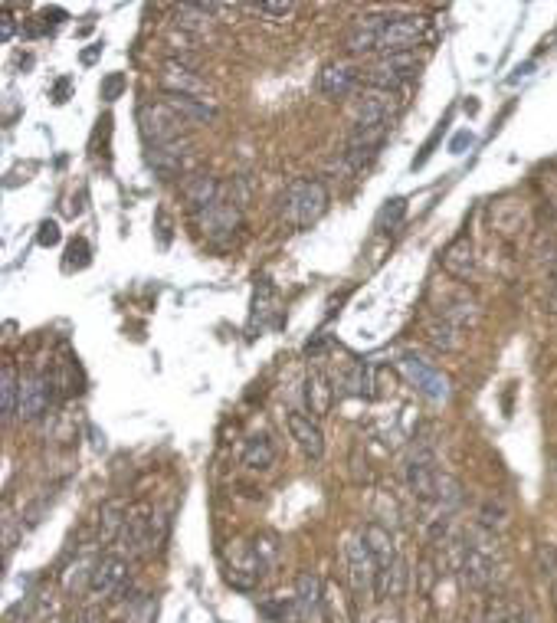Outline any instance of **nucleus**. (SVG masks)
Instances as JSON below:
<instances>
[{"mask_svg":"<svg viewBox=\"0 0 557 623\" xmlns=\"http://www.w3.org/2000/svg\"><path fill=\"white\" fill-rule=\"evenodd\" d=\"M328 214V187L315 178H295L279 197V217L295 230H308Z\"/></svg>","mask_w":557,"mask_h":623,"instance_id":"f257e3e1","label":"nucleus"},{"mask_svg":"<svg viewBox=\"0 0 557 623\" xmlns=\"http://www.w3.org/2000/svg\"><path fill=\"white\" fill-rule=\"evenodd\" d=\"M495 568H499V545H495V532L479 525L466 542V548H462V561H459L462 581H466L472 591H482V587H489L495 581Z\"/></svg>","mask_w":557,"mask_h":623,"instance_id":"f03ea898","label":"nucleus"},{"mask_svg":"<svg viewBox=\"0 0 557 623\" xmlns=\"http://www.w3.org/2000/svg\"><path fill=\"white\" fill-rule=\"evenodd\" d=\"M194 223H197V230L207 237V243L230 246L236 237H240V230H243V204H240V197H230L227 187H223V194L204 210V214H197Z\"/></svg>","mask_w":557,"mask_h":623,"instance_id":"7ed1b4c3","label":"nucleus"},{"mask_svg":"<svg viewBox=\"0 0 557 623\" xmlns=\"http://www.w3.org/2000/svg\"><path fill=\"white\" fill-rule=\"evenodd\" d=\"M164 538V519L151 505H132L125 515V528L118 535V545H122L128 555L135 558H148L154 555V548L161 545Z\"/></svg>","mask_w":557,"mask_h":623,"instance_id":"20e7f679","label":"nucleus"},{"mask_svg":"<svg viewBox=\"0 0 557 623\" xmlns=\"http://www.w3.org/2000/svg\"><path fill=\"white\" fill-rule=\"evenodd\" d=\"M345 564H348V581H351L354 597H361V601H377V597H381V568H377L371 548L364 545L361 535L348 538Z\"/></svg>","mask_w":557,"mask_h":623,"instance_id":"39448f33","label":"nucleus"},{"mask_svg":"<svg viewBox=\"0 0 557 623\" xmlns=\"http://www.w3.org/2000/svg\"><path fill=\"white\" fill-rule=\"evenodd\" d=\"M420 73L417 53H394V56H377L371 69H364L361 79L367 89H381V92H400L410 86Z\"/></svg>","mask_w":557,"mask_h":623,"instance_id":"423d86ee","label":"nucleus"},{"mask_svg":"<svg viewBox=\"0 0 557 623\" xmlns=\"http://www.w3.org/2000/svg\"><path fill=\"white\" fill-rule=\"evenodd\" d=\"M400 374L433 404H446L449 394H453V384H449L446 371L436 368V364L430 358H423L420 351H404V355H400Z\"/></svg>","mask_w":557,"mask_h":623,"instance_id":"0eeeda50","label":"nucleus"},{"mask_svg":"<svg viewBox=\"0 0 557 623\" xmlns=\"http://www.w3.org/2000/svg\"><path fill=\"white\" fill-rule=\"evenodd\" d=\"M443 476L446 473H440L430 446H417V450L410 453L407 466H404V483L413 492V499L423 502V505H436V499H440Z\"/></svg>","mask_w":557,"mask_h":623,"instance_id":"6e6552de","label":"nucleus"},{"mask_svg":"<svg viewBox=\"0 0 557 623\" xmlns=\"http://www.w3.org/2000/svg\"><path fill=\"white\" fill-rule=\"evenodd\" d=\"M400 112H404V99H400V92H381V89H361L358 99L351 105V115H354V125H390L400 119Z\"/></svg>","mask_w":557,"mask_h":623,"instance_id":"1a4fd4ad","label":"nucleus"},{"mask_svg":"<svg viewBox=\"0 0 557 623\" xmlns=\"http://www.w3.org/2000/svg\"><path fill=\"white\" fill-rule=\"evenodd\" d=\"M138 125H141V135H145V141H148V148L171 145V141L187 138V125L177 119L164 102H145L141 105Z\"/></svg>","mask_w":557,"mask_h":623,"instance_id":"9d476101","label":"nucleus"},{"mask_svg":"<svg viewBox=\"0 0 557 623\" xmlns=\"http://www.w3.org/2000/svg\"><path fill=\"white\" fill-rule=\"evenodd\" d=\"M430 33V20L420 14H390V23L381 37L377 53L381 56H394V53H413L417 46L426 40Z\"/></svg>","mask_w":557,"mask_h":623,"instance_id":"9b49d317","label":"nucleus"},{"mask_svg":"<svg viewBox=\"0 0 557 623\" xmlns=\"http://www.w3.org/2000/svg\"><path fill=\"white\" fill-rule=\"evenodd\" d=\"M132 587V568L122 555H105L92 564V578H89V591L102 597V601H122Z\"/></svg>","mask_w":557,"mask_h":623,"instance_id":"f8f14e48","label":"nucleus"},{"mask_svg":"<svg viewBox=\"0 0 557 623\" xmlns=\"http://www.w3.org/2000/svg\"><path fill=\"white\" fill-rule=\"evenodd\" d=\"M56 401V381L50 378V374L43 371H33L27 374V378L20 381V404H17V417L20 420H40L46 417V410L53 407Z\"/></svg>","mask_w":557,"mask_h":623,"instance_id":"ddd939ff","label":"nucleus"},{"mask_svg":"<svg viewBox=\"0 0 557 623\" xmlns=\"http://www.w3.org/2000/svg\"><path fill=\"white\" fill-rule=\"evenodd\" d=\"M161 89L164 96H187V99H204L210 102V82L204 76H197V69L168 60L161 69Z\"/></svg>","mask_w":557,"mask_h":623,"instance_id":"4468645a","label":"nucleus"},{"mask_svg":"<svg viewBox=\"0 0 557 623\" xmlns=\"http://www.w3.org/2000/svg\"><path fill=\"white\" fill-rule=\"evenodd\" d=\"M390 23V14H361L351 20V27L345 33V50L351 56H367V53H377V46H381V37Z\"/></svg>","mask_w":557,"mask_h":623,"instance_id":"2eb2a0df","label":"nucleus"},{"mask_svg":"<svg viewBox=\"0 0 557 623\" xmlns=\"http://www.w3.org/2000/svg\"><path fill=\"white\" fill-rule=\"evenodd\" d=\"M266 571V551L263 545H250V542H236L230 548V581L236 587H253Z\"/></svg>","mask_w":557,"mask_h":623,"instance_id":"dca6fc26","label":"nucleus"},{"mask_svg":"<svg viewBox=\"0 0 557 623\" xmlns=\"http://www.w3.org/2000/svg\"><path fill=\"white\" fill-rule=\"evenodd\" d=\"M295 614L302 623H325V584L312 571H302L295 581Z\"/></svg>","mask_w":557,"mask_h":623,"instance_id":"f3484780","label":"nucleus"},{"mask_svg":"<svg viewBox=\"0 0 557 623\" xmlns=\"http://www.w3.org/2000/svg\"><path fill=\"white\" fill-rule=\"evenodd\" d=\"M286 427L292 433V440L299 443V450L308 456V460H322L325 456V433L318 427V420L305 410H289L286 414Z\"/></svg>","mask_w":557,"mask_h":623,"instance_id":"a211bd4d","label":"nucleus"},{"mask_svg":"<svg viewBox=\"0 0 557 623\" xmlns=\"http://www.w3.org/2000/svg\"><path fill=\"white\" fill-rule=\"evenodd\" d=\"M436 319H443L449 325H456L459 332H466V328H476L482 322V305L472 299L466 289H459V292H453V296H446L440 302Z\"/></svg>","mask_w":557,"mask_h":623,"instance_id":"6ab92c4d","label":"nucleus"},{"mask_svg":"<svg viewBox=\"0 0 557 623\" xmlns=\"http://www.w3.org/2000/svg\"><path fill=\"white\" fill-rule=\"evenodd\" d=\"M220 194H223V184L213 178V174H191V178H184V184H181V197H184L187 214L191 217L204 214Z\"/></svg>","mask_w":557,"mask_h":623,"instance_id":"aec40b11","label":"nucleus"},{"mask_svg":"<svg viewBox=\"0 0 557 623\" xmlns=\"http://www.w3.org/2000/svg\"><path fill=\"white\" fill-rule=\"evenodd\" d=\"M361 73L348 63H328L322 73H318V92L328 99H348L354 89H358Z\"/></svg>","mask_w":557,"mask_h":623,"instance_id":"412c9836","label":"nucleus"},{"mask_svg":"<svg viewBox=\"0 0 557 623\" xmlns=\"http://www.w3.org/2000/svg\"><path fill=\"white\" fill-rule=\"evenodd\" d=\"M440 263H443V269L453 279H459V282L472 279V273H476V250H472V240L466 237V233L446 246L443 256H440Z\"/></svg>","mask_w":557,"mask_h":623,"instance_id":"4be33fe9","label":"nucleus"},{"mask_svg":"<svg viewBox=\"0 0 557 623\" xmlns=\"http://www.w3.org/2000/svg\"><path fill=\"white\" fill-rule=\"evenodd\" d=\"M338 397V387L331 384V378L322 371V368H312L305 378V404L312 410V417H325L331 404H335Z\"/></svg>","mask_w":557,"mask_h":623,"instance_id":"5701e85b","label":"nucleus"},{"mask_svg":"<svg viewBox=\"0 0 557 623\" xmlns=\"http://www.w3.org/2000/svg\"><path fill=\"white\" fill-rule=\"evenodd\" d=\"M187 155H191V138H181V141H171V145H158V148H148V161L151 168L158 174H181L184 164H187Z\"/></svg>","mask_w":557,"mask_h":623,"instance_id":"b1692460","label":"nucleus"},{"mask_svg":"<svg viewBox=\"0 0 557 623\" xmlns=\"http://www.w3.org/2000/svg\"><path fill=\"white\" fill-rule=\"evenodd\" d=\"M168 109L181 119L187 128L191 125H207L217 119V105L213 102H204V99H187V96H164L161 99Z\"/></svg>","mask_w":557,"mask_h":623,"instance_id":"393cba45","label":"nucleus"},{"mask_svg":"<svg viewBox=\"0 0 557 623\" xmlns=\"http://www.w3.org/2000/svg\"><path fill=\"white\" fill-rule=\"evenodd\" d=\"M177 27L194 33V37H207L213 30V7L210 4H181L174 10Z\"/></svg>","mask_w":557,"mask_h":623,"instance_id":"a878e982","label":"nucleus"},{"mask_svg":"<svg viewBox=\"0 0 557 623\" xmlns=\"http://www.w3.org/2000/svg\"><path fill=\"white\" fill-rule=\"evenodd\" d=\"M335 387H338V394H345V397H371V387H374L371 368H367L364 361H351L348 368L341 371Z\"/></svg>","mask_w":557,"mask_h":623,"instance_id":"bb28decb","label":"nucleus"},{"mask_svg":"<svg viewBox=\"0 0 557 623\" xmlns=\"http://www.w3.org/2000/svg\"><path fill=\"white\" fill-rule=\"evenodd\" d=\"M125 515H128L125 502H105L102 505V512H99V542L102 545L118 542V535H122V528H125Z\"/></svg>","mask_w":557,"mask_h":623,"instance_id":"cd10ccee","label":"nucleus"},{"mask_svg":"<svg viewBox=\"0 0 557 623\" xmlns=\"http://www.w3.org/2000/svg\"><path fill=\"white\" fill-rule=\"evenodd\" d=\"M243 466L250 469H269L272 463H276V446H272V440L266 437V433H253L250 440L243 443Z\"/></svg>","mask_w":557,"mask_h":623,"instance_id":"c85d7f7f","label":"nucleus"},{"mask_svg":"<svg viewBox=\"0 0 557 623\" xmlns=\"http://www.w3.org/2000/svg\"><path fill=\"white\" fill-rule=\"evenodd\" d=\"M20 374L14 368V361H4V371H0V414L4 420H10L17 414V404H20Z\"/></svg>","mask_w":557,"mask_h":623,"instance_id":"c756f323","label":"nucleus"},{"mask_svg":"<svg viewBox=\"0 0 557 623\" xmlns=\"http://www.w3.org/2000/svg\"><path fill=\"white\" fill-rule=\"evenodd\" d=\"M423 332H426V342H430L436 351H443V355H449V351H459V345H462V332L456 325L443 322V319H430Z\"/></svg>","mask_w":557,"mask_h":623,"instance_id":"7c9ffc66","label":"nucleus"},{"mask_svg":"<svg viewBox=\"0 0 557 623\" xmlns=\"http://www.w3.org/2000/svg\"><path fill=\"white\" fill-rule=\"evenodd\" d=\"M325 623H354L351 617V601L338 584L325 587Z\"/></svg>","mask_w":557,"mask_h":623,"instance_id":"2f4dec72","label":"nucleus"},{"mask_svg":"<svg viewBox=\"0 0 557 623\" xmlns=\"http://www.w3.org/2000/svg\"><path fill=\"white\" fill-rule=\"evenodd\" d=\"M154 614H158V607H154L151 597L148 594H135V597H128L122 623H154Z\"/></svg>","mask_w":557,"mask_h":623,"instance_id":"473e14b6","label":"nucleus"},{"mask_svg":"<svg viewBox=\"0 0 557 623\" xmlns=\"http://www.w3.org/2000/svg\"><path fill=\"white\" fill-rule=\"evenodd\" d=\"M479 525L489 528V532H502V528L508 525V512L502 502H485L482 512H479Z\"/></svg>","mask_w":557,"mask_h":623,"instance_id":"72a5a7b5","label":"nucleus"},{"mask_svg":"<svg viewBox=\"0 0 557 623\" xmlns=\"http://www.w3.org/2000/svg\"><path fill=\"white\" fill-rule=\"evenodd\" d=\"M407 214V201L404 197H394V201H387V207L381 210V217H377V230H394L400 220Z\"/></svg>","mask_w":557,"mask_h":623,"instance_id":"f704fd0d","label":"nucleus"},{"mask_svg":"<svg viewBox=\"0 0 557 623\" xmlns=\"http://www.w3.org/2000/svg\"><path fill=\"white\" fill-rule=\"evenodd\" d=\"M66 256H69V260H66V266L69 269H73V266H89V243L86 240H73V243H69V250H66Z\"/></svg>","mask_w":557,"mask_h":623,"instance_id":"c9c22d12","label":"nucleus"},{"mask_svg":"<svg viewBox=\"0 0 557 623\" xmlns=\"http://www.w3.org/2000/svg\"><path fill=\"white\" fill-rule=\"evenodd\" d=\"M122 89H125V76L122 73H112V76L102 79V99L105 102H115L118 96H122Z\"/></svg>","mask_w":557,"mask_h":623,"instance_id":"e433bc0d","label":"nucleus"},{"mask_svg":"<svg viewBox=\"0 0 557 623\" xmlns=\"http://www.w3.org/2000/svg\"><path fill=\"white\" fill-rule=\"evenodd\" d=\"M256 14H266V17H289L295 4H272V0H263V4H253Z\"/></svg>","mask_w":557,"mask_h":623,"instance_id":"4c0bfd02","label":"nucleus"},{"mask_svg":"<svg viewBox=\"0 0 557 623\" xmlns=\"http://www.w3.org/2000/svg\"><path fill=\"white\" fill-rule=\"evenodd\" d=\"M59 237H63V233H59V223L56 220H46L43 227H40V233H37V243L40 246H56Z\"/></svg>","mask_w":557,"mask_h":623,"instance_id":"58836bf2","label":"nucleus"},{"mask_svg":"<svg viewBox=\"0 0 557 623\" xmlns=\"http://www.w3.org/2000/svg\"><path fill=\"white\" fill-rule=\"evenodd\" d=\"M14 30H17L14 17H10V14L0 17V43H10V40H14Z\"/></svg>","mask_w":557,"mask_h":623,"instance_id":"ea45409f","label":"nucleus"},{"mask_svg":"<svg viewBox=\"0 0 557 623\" xmlns=\"http://www.w3.org/2000/svg\"><path fill=\"white\" fill-rule=\"evenodd\" d=\"M548 312L557 319V276L551 279V292H548Z\"/></svg>","mask_w":557,"mask_h":623,"instance_id":"a19ab883","label":"nucleus"},{"mask_svg":"<svg viewBox=\"0 0 557 623\" xmlns=\"http://www.w3.org/2000/svg\"><path fill=\"white\" fill-rule=\"evenodd\" d=\"M469 141H472V135H469V132H462V135H456V138H453V145H449V151H456V155H459V151L466 148Z\"/></svg>","mask_w":557,"mask_h":623,"instance_id":"79ce46f5","label":"nucleus"},{"mask_svg":"<svg viewBox=\"0 0 557 623\" xmlns=\"http://www.w3.org/2000/svg\"><path fill=\"white\" fill-rule=\"evenodd\" d=\"M554 479H557V460H554Z\"/></svg>","mask_w":557,"mask_h":623,"instance_id":"37998d69","label":"nucleus"}]
</instances>
